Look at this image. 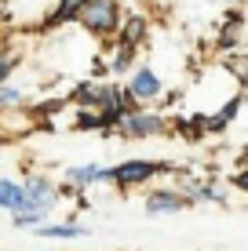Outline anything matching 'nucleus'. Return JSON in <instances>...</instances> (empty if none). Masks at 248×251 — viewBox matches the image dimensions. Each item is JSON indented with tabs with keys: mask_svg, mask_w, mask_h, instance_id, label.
<instances>
[{
	"mask_svg": "<svg viewBox=\"0 0 248 251\" xmlns=\"http://www.w3.org/2000/svg\"><path fill=\"white\" fill-rule=\"evenodd\" d=\"M165 171H175V164H165V160H146V157H124L121 164L106 168V182L121 193H132L139 186H150L157 175Z\"/></svg>",
	"mask_w": 248,
	"mask_h": 251,
	"instance_id": "nucleus-1",
	"label": "nucleus"
},
{
	"mask_svg": "<svg viewBox=\"0 0 248 251\" xmlns=\"http://www.w3.org/2000/svg\"><path fill=\"white\" fill-rule=\"evenodd\" d=\"M121 22H124V7L117 0H84V11L77 19V25L84 33H91V37H99L102 44L117 37Z\"/></svg>",
	"mask_w": 248,
	"mask_h": 251,
	"instance_id": "nucleus-2",
	"label": "nucleus"
},
{
	"mask_svg": "<svg viewBox=\"0 0 248 251\" xmlns=\"http://www.w3.org/2000/svg\"><path fill=\"white\" fill-rule=\"evenodd\" d=\"M22 189H26L29 211L51 215V211H58V204H62V182H55L48 171H29V175L22 178Z\"/></svg>",
	"mask_w": 248,
	"mask_h": 251,
	"instance_id": "nucleus-3",
	"label": "nucleus"
},
{
	"mask_svg": "<svg viewBox=\"0 0 248 251\" xmlns=\"http://www.w3.org/2000/svg\"><path fill=\"white\" fill-rule=\"evenodd\" d=\"M124 138H157V135H168L172 127H168V117L161 113V109H135V113H128L121 120V127H117Z\"/></svg>",
	"mask_w": 248,
	"mask_h": 251,
	"instance_id": "nucleus-4",
	"label": "nucleus"
},
{
	"mask_svg": "<svg viewBox=\"0 0 248 251\" xmlns=\"http://www.w3.org/2000/svg\"><path fill=\"white\" fill-rule=\"evenodd\" d=\"M124 88L132 91V99L139 102V106H150V102H157L161 95H165V80H161V73L153 66L146 62H139L128 73V80H124Z\"/></svg>",
	"mask_w": 248,
	"mask_h": 251,
	"instance_id": "nucleus-5",
	"label": "nucleus"
},
{
	"mask_svg": "<svg viewBox=\"0 0 248 251\" xmlns=\"http://www.w3.org/2000/svg\"><path fill=\"white\" fill-rule=\"evenodd\" d=\"M190 201H186L183 193H179L175 186H153L146 189V197H142V211L150 215V219H165V215H183Z\"/></svg>",
	"mask_w": 248,
	"mask_h": 251,
	"instance_id": "nucleus-6",
	"label": "nucleus"
},
{
	"mask_svg": "<svg viewBox=\"0 0 248 251\" xmlns=\"http://www.w3.org/2000/svg\"><path fill=\"white\" fill-rule=\"evenodd\" d=\"M62 182L77 189V193H88L91 186H102L106 182V164H95V160H81V164H70L62 175Z\"/></svg>",
	"mask_w": 248,
	"mask_h": 251,
	"instance_id": "nucleus-7",
	"label": "nucleus"
},
{
	"mask_svg": "<svg viewBox=\"0 0 248 251\" xmlns=\"http://www.w3.org/2000/svg\"><path fill=\"white\" fill-rule=\"evenodd\" d=\"M102 95H106V80H88V76H84V80H77L62 99H66V106H77V109H99Z\"/></svg>",
	"mask_w": 248,
	"mask_h": 251,
	"instance_id": "nucleus-8",
	"label": "nucleus"
},
{
	"mask_svg": "<svg viewBox=\"0 0 248 251\" xmlns=\"http://www.w3.org/2000/svg\"><path fill=\"white\" fill-rule=\"evenodd\" d=\"M106 69H110V80H117V76H128L135 66H139V48L132 44H117V40H106Z\"/></svg>",
	"mask_w": 248,
	"mask_h": 251,
	"instance_id": "nucleus-9",
	"label": "nucleus"
},
{
	"mask_svg": "<svg viewBox=\"0 0 248 251\" xmlns=\"http://www.w3.org/2000/svg\"><path fill=\"white\" fill-rule=\"evenodd\" d=\"M146 37H150V19L146 15H139V11H124V22H121V29H117V44H132V48H142L146 44Z\"/></svg>",
	"mask_w": 248,
	"mask_h": 251,
	"instance_id": "nucleus-10",
	"label": "nucleus"
},
{
	"mask_svg": "<svg viewBox=\"0 0 248 251\" xmlns=\"http://www.w3.org/2000/svg\"><path fill=\"white\" fill-rule=\"evenodd\" d=\"M40 240H84L91 237V226H84V222H44V226L33 229Z\"/></svg>",
	"mask_w": 248,
	"mask_h": 251,
	"instance_id": "nucleus-11",
	"label": "nucleus"
},
{
	"mask_svg": "<svg viewBox=\"0 0 248 251\" xmlns=\"http://www.w3.org/2000/svg\"><path fill=\"white\" fill-rule=\"evenodd\" d=\"M0 211H29L26 204V189H22V178H11V175H0Z\"/></svg>",
	"mask_w": 248,
	"mask_h": 251,
	"instance_id": "nucleus-12",
	"label": "nucleus"
},
{
	"mask_svg": "<svg viewBox=\"0 0 248 251\" xmlns=\"http://www.w3.org/2000/svg\"><path fill=\"white\" fill-rule=\"evenodd\" d=\"M84 11V0H55V7L48 11V19L40 29H62V25H73Z\"/></svg>",
	"mask_w": 248,
	"mask_h": 251,
	"instance_id": "nucleus-13",
	"label": "nucleus"
},
{
	"mask_svg": "<svg viewBox=\"0 0 248 251\" xmlns=\"http://www.w3.org/2000/svg\"><path fill=\"white\" fill-rule=\"evenodd\" d=\"M66 131H77V135L99 131V135H102V117H99V109H77V106H70V120H66Z\"/></svg>",
	"mask_w": 248,
	"mask_h": 251,
	"instance_id": "nucleus-14",
	"label": "nucleus"
},
{
	"mask_svg": "<svg viewBox=\"0 0 248 251\" xmlns=\"http://www.w3.org/2000/svg\"><path fill=\"white\" fill-rule=\"evenodd\" d=\"M29 99H33V91L26 88V84H19V80L0 84V109H26Z\"/></svg>",
	"mask_w": 248,
	"mask_h": 251,
	"instance_id": "nucleus-15",
	"label": "nucleus"
},
{
	"mask_svg": "<svg viewBox=\"0 0 248 251\" xmlns=\"http://www.w3.org/2000/svg\"><path fill=\"white\" fill-rule=\"evenodd\" d=\"M19 66H22V51H19V48H11V44H0V84L15 80Z\"/></svg>",
	"mask_w": 248,
	"mask_h": 251,
	"instance_id": "nucleus-16",
	"label": "nucleus"
},
{
	"mask_svg": "<svg viewBox=\"0 0 248 251\" xmlns=\"http://www.w3.org/2000/svg\"><path fill=\"white\" fill-rule=\"evenodd\" d=\"M237 40H241V15L230 11V15H226V25H223V33H219V48L230 51V48H237Z\"/></svg>",
	"mask_w": 248,
	"mask_h": 251,
	"instance_id": "nucleus-17",
	"label": "nucleus"
},
{
	"mask_svg": "<svg viewBox=\"0 0 248 251\" xmlns=\"http://www.w3.org/2000/svg\"><path fill=\"white\" fill-rule=\"evenodd\" d=\"M44 222H48V215L44 211H19V215H11V226L15 229H37V226H44Z\"/></svg>",
	"mask_w": 248,
	"mask_h": 251,
	"instance_id": "nucleus-18",
	"label": "nucleus"
},
{
	"mask_svg": "<svg viewBox=\"0 0 248 251\" xmlns=\"http://www.w3.org/2000/svg\"><path fill=\"white\" fill-rule=\"evenodd\" d=\"M226 69L237 76V80H248V55H234V58L226 62Z\"/></svg>",
	"mask_w": 248,
	"mask_h": 251,
	"instance_id": "nucleus-19",
	"label": "nucleus"
},
{
	"mask_svg": "<svg viewBox=\"0 0 248 251\" xmlns=\"http://www.w3.org/2000/svg\"><path fill=\"white\" fill-rule=\"evenodd\" d=\"M230 186H234L237 193H248V168H245V171H237V175L230 178Z\"/></svg>",
	"mask_w": 248,
	"mask_h": 251,
	"instance_id": "nucleus-20",
	"label": "nucleus"
},
{
	"mask_svg": "<svg viewBox=\"0 0 248 251\" xmlns=\"http://www.w3.org/2000/svg\"><path fill=\"white\" fill-rule=\"evenodd\" d=\"M226 4H237V0H226Z\"/></svg>",
	"mask_w": 248,
	"mask_h": 251,
	"instance_id": "nucleus-21",
	"label": "nucleus"
},
{
	"mask_svg": "<svg viewBox=\"0 0 248 251\" xmlns=\"http://www.w3.org/2000/svg\"><path fill=\"white\" fill-rule=\"evenodd\" d=\"M0 251H4V248H0Z\"/></svg>",
	"mask_w": 248,
	"mask_h": 251,
	"instance_id": "nucleus-22",
	"label": "nucleus"
}]
</instances>
